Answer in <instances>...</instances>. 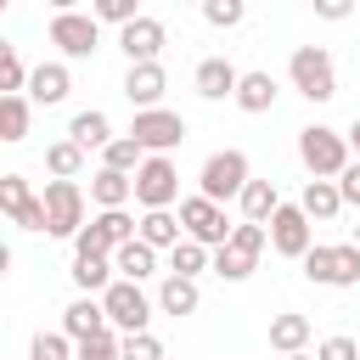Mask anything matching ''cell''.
Masks as SVG:
<instances>
[{
	"mask_svg": "<svg viewBox=\"0 0 360 360\" xmlns=\"http://www.w3.org/2000/svg\"><path fill=\"white\" fill-rule=\"evenodd\" d=\"M349 152H354L349 135L332 129V124H304V129H298V163L309 169V180H338V174L354 163Z\"/></svg>",
	"mask_w": 360,
	"mask_h": 360,
	"instance_id": "6da1fadb",
	"label": "cell"
},
{
	"mask_svg": "<svg viewBox=\"0 0 360 360\" xmlns=\"http://www.w3.org/2000/svg\"><path fill=\"white\" fill-rule=\"evenodd\" d=\"M248 180H253L248 152H242V146H225V152H208V158H202V169H197V197H208V202L225 208L231 197L248 191Z\"/></svg>",
	"mask_w": 360,
	"mask_h": 360,
	"instance_id": "7a4b0ae2",
	"label": "cell"
},
{
	"mask_svg": "<svg viewBox=\"0 0 360 360\" xmlns=\"http://www.w3.org/2000/svg\"><path fill=\"white\" fill-rule=\"evenodd\" d=\"M287 79L304 101H332L338 96V62H332L326 45H298L287 56Z\"/></svg>",
	"mask_w": 360,
	"mask_h": 360,
	"instance_id": "3957f363",
	"label": "cell"
},
{
	"mask_svg": "<svg viewBox=\"0 0 360 360\" xmlns=\"http://www.w3.org/2000/svg\"><path fill=\"white\" fill-rule=\"evenodd\" d=\"M141 236V219L129 214V208H96L90 214V225L79 231V242H73V253H90V259H112L124 242H135Z\"/></svg>",
	"mask_w": 360,
	"mask_h": 360,
	"instance_id": "277c9868",
	"label": "cell"
},
{
	"mask_svg": "<svg viewBox=\"0 0 360 360\" xmlns=\"http://www.w3.org/2000/svg\"><path fill=\"white\" fill-rule=\"evenodd\" d=\"M101 309H107V321H112L118 338H141V332H152L158 298H146L141 281H112V287L101 292Z\"/></svg>",
	"mask_w": 360,
	"mask_h": 360,
	"instance_id": "5b68a950",
	"label": "cell"
},
{
	"mask_svg": "<svg viewBox=\"0 0 360 360\" xmlns=\"http://www.w3.org/2000/svg\"><path fill=\"white\" fill-rule=\"evenodd\" d=\"M45 34H51V45L62 51V62H84V56L101 51V22H96L90 11H73V6H56Z\"/></svg>",
	"mask_w": 360,
	"mask_h": 360,
	"instance_id": "8992f818",
	"label": "cell"
},
{
	"mask_svg": "<svg viewBox=\"0 0 360 360\" xmlns=\"http://www.w3.org/2000/svg\"><path fill=\"white\" fill-rule=\"evenodd\" d=\"M264 248H270V231H264V225H248V219H236L231 242L214 253V276H219V281H248Z\"/></svg>",
	"mask_w": 360,
	"mask_h": 360,
	"instance_id": "52a82bcc",
	"label": "cell"
},
{
	"mask_svg": "<svg viewBox=\"0 0 360 360\" xmlns=\"http://www.w3.org/2000/svg\"><path fill=\"white\" fill-rule=\"evenodd\" d=\"M129 135H135V146L146 152V158H169L191 129H186V118L180 112H169V107H152V112H135V124H129Z\"/></svg>",
	"mask_w": 360,
	"mask_h": 360,
	"instance_id": "ba28073f",
	"label": "cell"
},
{
	"mask_svg": "<svg viewBox=\"0 0 360 360\" xmlns=\"http://www.w3.org/2000/svg\"><path fill=\"white\" fill-rule=\"evenodd\" d=\"M45 214H51V231H45V236L79 242V231L90 225V219H84V191H79V180H45Z\"/></svg>",
	"mask_w": 360,
	"mask_h": 360,
	"instance_id": "9c48e42d",
	"label": "cell"
},
{
	"mask_svg": "<svg viewBox=\"0 0 360 360\" xmlns=\"http://www.w3.org/2000/svg\"><path fill=\"white\" fill-rule=\"evenodd\" d=\"M180 225H186V236H191V242H202L208 253H219V248L231 242V231H236V225L225 219V208H219V202H208V197H197V191H191V197H180Z\"/></svg>",
	"mask_w": 360,
	"mask_h": 360,
	"instance_id": "30bf717a",
	"label": "cell"
},
{
	"mask_svg": "<svg viewBox=\"0 0 360 360\" xmlns=\"http://www.w3.org/2000/svg\"><path fill=\"white\" fill-rule=\"evenodd\" d=\"M174 197H180V169H174V158H146L141 174H135V202H141V214L174 208Z\"/></svg>",
	"mask_w": 360,
	"mask_h": 360,
	"instance_id": "8fae6325",
	"label": "cell"
},
{
	"mask_svg": "<svg viewBox=\"0 0 360 360\" xmlns=\"http://www.w3.org/2000/svg\"><path fill=\"white\" fill-rule=\"evenodd\" d=\"M264 231H270V248H276L281 259H304V253L315 248V225H309V214H304L298 202H281Z\"/></svg>",
	"mask_w": 360,
	"mask_h": 360,
	"instance_id": "7c38bea8",
	"label": "cell"
},
{
	"mask_svg": "<svg viewBox=\"0 0 360 360\" xmlns=\"http://www.w3.org/2000/svg\"><path fill=\"white\" fill-rule=\"evenodd\" d=\"M163 45H169V28H163V17H135L129 28H118V51L129 56V68L135 62H158L163 56Z\"/></svg>",
	"mask_w": 360,
	"mask_h": 360,
	"instance_id": "4fadbf2b",
	"label": "cell"
},
{
	"mask_svg": "<svg viewBox=\"0 0 360 360\" xmlns=\"http://www.w3.org/2000/svg\"><path fill=\"white\" fill-rule=\"evenodd\" d=\"M163 90H169V68H163V62H135V68L124 73V96H129L135 112L163 107Z\"/></svg>",
	"mask_w": 360,
	"mask_h": 360,
	"instance_id": "5bb4252c",
	"label": "cell"
},
{
	"mask_svg": "<svg viewBox=\"0 0 360 360\" xmlns=\"http://www.w3.org/2000/svg\"><path fill=\"white\" fill-rule=\"evenodd\" d=\"M191 84H197V96H202V101H236L242 73H236V62H225V56H202V62H197V73H191Z\"/></svg>",
	"mask_w": 360,
	"mask_h": 360,
	"instance_id": "9a60e30c",
	"label": "cell"
},
{
	"mask_svg": "<svg viewBox=\"0 0 360 360\" xmlns=\"http://www.w3.org/2000/svg\"><path fill=\"white\" fill-rule=\"evenodd\" d=\"M62 332H68L73 343H90V338H107V332H112V321H107L101 298H73V304L62 309Z\"/></svg>",
	"mask_w": 360,
	"mask_h": 360,
	"instance_id": "2e32d148",
	"label": "cell"
},
{
	"mask_svg": "<svg viewBox=\"0 0 360 360\" xmlns=\"http://www.w3.org/2000/svg\"><path fill=\"white\" fill-rule=\"evenodd\" d=\"M68 141H73V146H84V152H107L118 135H112V118H107L101 107H84V112H73V118H68Z\"/></svg>",
	"mask_w": 360,
	"mask_h": 360,
	"instance_id": "e0dca14e",
	"label": "cell"
},
{
	"mask_svg": "<svg viewBox=\"0 0 360 360\" xmlns=\"http://www.w3.org/2000/svg\"><path fill=\"white\" fill-rule=\"evenodd\" d=\"M309 338H315V326H309V315H298V309H281L276 321H270V349L287 360V354H309Z\"/></svg>",
	"mask_w": 360,
	"mask_h": 360,
	"instance_id": "ac0fdd59",
	"label": "cell"
},
{
	"mask_svg": "<svg viewBox=\"0 0 360 360\" xmlns=\"http://www.w3.org/2000/svg\"><path fill=\"white\" fill-rule=\"evenodd\" d=\"M68 90H73L68 62H39L34 79H28V101H34V107H56V101H68Z\"/></svg>",
	"mask_w": 360,
	"mask_h": 360,
	"instance_id": "d6986e66",
	"label": "cell"
},
{
	"mask_svg": "<svg viewBox=\"0 0 360 360\" xmlns=\"http://www.w3.org/2000/svg\"><path fill=\"white\" fill-rule=\"evenodd\" d=\"M276 101H281L276 73H270V68H248L242 84H236V107H242V112H270Z\"/></svg>",
	"mask_w": 360,
	"mask_h": 360,
	"instance_id": "ffe728a7",
	"label": "cell"
},
{
	"mask_svg": "<svg viewBox=\"0 0 360 360\" xmlns=\"http://www.w3.org/2000/svg\"><path fill=\"white\" fill-rule=\"evenodd\" d=\"M298 208L309 214V225H332V219L343 214V191H338V180H304Z\"/></svg>",
	"mask_w": 360,
	"mask_h": 360,
	"instance_id": "44dd1931",
	"label": "cell"
},
{
	"mask_svg": "<svg viewBox=\"0 0 360 360\" xmlns=\"http://www.w3.org/2000/svg\"><path fill=\"white\" fill-rule=\"evenodd\" d=\"M141 242H146V248H158V253H174V248L186 242L180 214H174V208H152V214H141Z\"/></svg>",
	"mask_w": 360,
	"mask_h": 360,
	"instance_id": "7402d4cb",
	"label": "cell"
},
{
	"mask_svg": "<svg viewBox=\"0 0 360 360\" xmlns=\"http://www.w3.org/2000/svg\"><path fill=\"white\" fill-rule=\"evenodd\" d=\"M197 309H202V287L186 281V276H163V287H158V315L186 321V315H197Z\"/></svg>",
	"mask_w": 360,
	"mask_h": 360,
	"instance_id": "603a6c76",
	"label": "cell"
},
{
	"mask_svg": "<svg viewBox=\"0 0 360 360\" xmlns=\"http://www.w3.org/2000/svg\"><path fill=\"white\" fill-rule=\"evenodd\" d=\"M73 287H79V298H101L112 281H118V270H112V259H90V253H73Z\"/></svg>",
	"mask_w": 360,
	"mask_h": 360,
	"instance_id": "cb8c5ba5",
	"label": "cell"
},
{
	"mask_svg": "<svg viewBox=\"0 0 360 360\" xmlns=\"http://www.w3.org/2000/svg\"><path fill=\"white\" fill-rule=\"evenodd\" d=\"M129 197H135V174H118V169L90 174V202L96 208H129Z\"/></svg>",
	"mask_w": 360,
	"mask_h": 360,
	"instance_id": "d4e9b609",
	"label": "cell"
},
{
	"mask_svg": "<svg viewBox=\"0 0 360 360\" xmlns=\"http://www.w3.org/2000/svg\"><path fill=\"white\" fill-rule=\"evenodd\" d=\"M236 208H242V219H248V225H270V219H276V208H281L276 180H248V191L236 197Z\"/></svg>",
	"mask_w": 360,
	"mask_h": 360,
	"instance_id": "484cf974",
	"label": "cell"
},
{
	"mask_svg": "<svg viewBox=\"0 0 360 360\" xmlns=\"http://www.w3.org/2000/svg\"><path fill=\"white\" fill-rule=\"evenodd\" d=\"M112 270H118V281H146V276H158V248H146L135 236V242H124L112 253Z\"/></svg>",
	"mask_w": 360,
	"mask_h": 360,
	"instance_id": "4316f807",
	"label": "cell"
},
{
	"mask_svg": "<svg viewBox=\"0 0 360 360\" xmlns=\"http://www.w3.org/2000/svg\"><path fill=\"white\" fill-rule=\"evenodd\" d=\"M28 124H34V101L28 96H0V141L6 146L28 141Z\"/></svg>",
	"mask_w": 360,
	"mask_h": 360,
	"instance_id": "83f0119b",
	"label": "cell"
},
{
	"mask_svg": "<svg viewBox=\"0 0 360 360\" xmlns=\"http://www.w3.org/2000/svg\"><path fill=\"white\" fill-rule=\"evenodd\" d=\"M45 169H51V180H79V169H84V146H73L68 135L51 141V146H45Z\"/></svg>",
	"mask_w": 360,
	"mask_h": 360,
	"instance_id": "f1b7e54d",
	"label": "cell"
},
{
	"mask_svg": "<svg viewBox=\"0 0 360 360\" xmlns=\"http://www.w3.org/2000/svg\"><path fill=\"white\" fill-rule=\"evenodd\" d=\"M202 270H214V253H208L202 242H191V236H186V242L169 253V276H186V281H197Z\"/></svg>",
	"mask_w": 360,
	"mask_h": 360,
	"instance_id": "f546056e",
	"label": "cell"
},
{
	"mask_svg": "<svg viewBox=\"0 0 360 360\" xmlns=\"http://www.w3.org/2000/svg\"><path fill=\"white\" fill-rule=\"evenodd\" d=\"M141 163H146V152L135 146V135H118V141L101 152V169H118V174H141Z\"/></svg>",
	"mask_w": 360,
	"mask_h": 360,
	"instance_id": "4dcf8cb0",
	"label": "cell"
},
{
	"mask_svg": "<svg viewBox=\"0 0 360 360\" xmlns=\"http://www.w3.org/2000/svg\"><path fill=\"white\" fill-rule=\"evenodd\" d=\"M332 287H360V248L332 242Z\"/></svg>",
	"mask_w": 360,
	"mask_h": 360,
	"instance_id": "1f68e13d",
	"label": "cell"
},
{
	"mask_svg": "<svg viewBox=\"0 0 360 360\" xmlns=\"http://www.w3.org/2000/svg\"><path fill=\"white\" fill-rule=\"evenodd\" d=\"M73 354H79V343L68 332H34V343H28V360H73Z\"/></svg>",
	"mask_w": 360,
	"mask_h": 360,
	"instance_id": "d6a6232c",
	"label": "cell"
},
{
	"mask_svg": "<svg viewBox=\"0 0 360 360\" xmlns=\"http://www.w3.org/2000/svg\"><path fill=\"white\" fill-rule=\"evenodd\" d=\"M90 17H96V22H112V28H129V22H135V17H146V11H141L135 0H96V6H90Z\"/></svg>",
	"mask_w": 360,
	"mask_h": 360,
	"instance_id": "836d02e7",
	"label": "cell"
},
{
	"mask_svg": "<svg viewBox=\"0 0 360 360\" xmlns=\"http://www.w3.org/2000/svg\"><path fill=\"white\" fill-rule=\"evenodd\" d=\"M34 202V191H28V180L22 174H0V208L11 214V225H17V214Z\"/></svg>",
	"mask_w": 360,
	"mask_h": 360,
	"instance_id": "e575fe53",
	"label": "cell"
},
{
	"mask_svg": "<svg viewBox=\"0 0 360 360\" xmlns=\"http://www.w3.org/2000/svg\"><path fill=\"white\" fill-rule=\"evenodd\" d=\"M304 281H315V287H332V242H315L304 259Z\"/></svg>",
	"mask_w": 360,
	"mask_h": 360,
	"instance_id": "d590c367",
	"label": "cell"
},
{
	"mask_svg": "<svg viewBox=\"0 0 360 360\" xmlns=\"http://www.w3.org/2000/svg\"><path fill=\"white\" fill-rule=\"evenodd\" d=\"M242 17H248L242 0H202V22H208V28H236Z\"/></svg>",
	"mask_w": 360,
	"mask_h": 360,
	"instance_id": "8d00e7d4",
	"label": "cell"
},
{
	"mask_svg": "<svg viewBox=\"0 0 360 360\" xmlns=\"http://www.w3.org/2000/svg\"><path fill=\"white\" fill-rule=\"evenodd\" d=\"M315 360H360V343L349 332H332V338L315 343Z\"/></svg>",
	"mask_w": 360,
	"mask_h": 360,
	"instance_id": "74e56055",
	"label": "cell"
},
{
	"mask_svg": "<svg viewBox=\"0 0 360 360\" xmlns=\"http://www.w3.org/2000/svg\"><path fill=\"white\" fill-rule=\"evenodd\" d=\"M73 360H124V338H118V332L90 338V343H79V354H73Z\"/></svg>",
	"mask_w": 360,
	"mask_h": 360,
	"instance_id": "f35d334b",
	"label": "cell"
},
{
	"mask_svg": "<svg viewBox=\"0 0 360 360\" xmlns=\"http://www.w3.org/2000/svg\"><path fill=\"white\" fill-rule=\"evenodd\" d=\"M124 360H163V343H158L152 332H141V338H124Z\"/></svg>",
	"mask_w": 360,
	"mask_h": 360,
	"instance_id": "ab89813d",
	"label": "cell"
},
{
	"mask_svg": "<svg viewBox=\"0 0 360 360\" xmlns=\"http://www.w3.org/2000/svg\"><path fill=\"white\" fill-rule=\"evenodd\" d=\"M338 191H343V208H360V158L338 174Z\"/></svg>",
	"mask_w": 360,
	"mask_h": 360,
	"instance_id": "60d3db41",
	"label": "cell"
},
{
	"mask_svg": "<svg viewBox=\"0 0 360 360\" xmlns=\"http://www.w3.org/2000/svg\"><path fill=\"white\" fill-rule=\"evenodd\" d=\"M315 17H326V22H343V17H349V0H315Z\"/></svg>",
	"mask_w": 360,
	"mask_h": 360,
	"instance_id": "b9f144b4",
	"label": "cell"
},
{
	"mask_svg": "<svg viewBox=\"0 0 360 360\" xmlns=\"http://www.w3.org/2000/svg\"><path fill=\"white\" fill-rule=\"evenodd\" d=\"M349 146H354V152H360V118H354V124H349Z\"/></svg>",
	"mask_w": 360,
	"mask_h": 360,
	"instance_id": "7bdbcfd3",
	"label": "cell"
},
{
	"mask_svg": "<svg viewBox=\"0 0 360 360\" xmlns=\"http://www.w3.org/2000/svg\"><path fill=\"white\" fill-rule=\"evenodd\" d=\"M287 360H315V354H287Z\"/></svg>",
	"mask_w": 360,
	"mask_h": 360,
	"instance_id": "ee69618b",
	"label": "cell"
},
{
	"mask_svg": "<svg viewBox=\"0 0 360 360\" xmlns=\"http://www.w3.org/2000/svg\"><path fill=\"white\" fill-rule=\"evenodd\" d=\"M349 242H354V248H360V225H354V236H349Z\"/></svg>",
	"mask_w": 360,
	"mask_h": 360,
	"instance_id": "f6af8a7d",
	"label": "cell"
}]
</instances>
